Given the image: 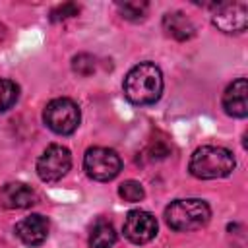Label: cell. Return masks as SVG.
<instances>
[{
    "label": "cell",
    "instance_id": "cell-1",
    "mask_svg": "<svg viewBox=\"0 0 248 248\" xmlns=\"http://www.w3.org/2000/svg\"><path fill=\"white\" fill-rule=\"evenodd\" d=\"M163 93V74L159 66L141 62L134 66L124 78V95L134 105H151Z\"/></svg>",
    "mask_w": 248,
    "mask_h": 248
},
{
    "label": "cell",
    "instance_id": "cell-2",
    "mask_svg": "<svg viewBox=\"0 0 248 248\" xmlns=\"http://www.w3.org/2000/svg\"><path fill=\"white\" fill-rule=\"evenodd\" d=\"M236 167L234 155L219 145H202L198 147L188 163V170L192 176L202 180H213L229 176Z\"/></svg>",
    "mask_w": 248,
    "mask_h": 248
},
{
    "label": "cell",
    "instance_id": "cell-3",
    "mask_svg": "<svg viewBox=\"0 0 248 248\" xmlns=\"http://www.w3.org/2000/svg\"><path fill=\"white\" fill-rule=\"evenodd\" d=\"M211 217L209 205L203 200L198 198H186V200H174L165 209L167 225L174 231H198L207 225Z\"/></svg>",
    "mask_w": 248,
    "mask_h": 248
},
{
    "label": "cell",
    "instance_id": "cell-4",
    "mask_svg": "<svg viewBox=\"0 0 248 248\" xmlns=\"http://www.w3.org/2000/svg\"><path fill=\"white\" fill-rule=\"evenodd\" d=\"M43 120H45V124H46L54 134L66 136V134H72V132L79 126L81 112H79V107H78L72 99L60 97V99H52V101L45 107Z\"/></svg>",
    "mask_w": 248,
    "mask_h": 248
},
{
    "label": "cell",
    "instance_id": "cell-5",
    "mask_svg": "<svg viewBox=\"0 0 248 248\" xmlns=\"http://www.w3.org/2000/svg\"><path fill=\"white\" fill-rule=\"evenodd\" d=\"M83 169H85L89 178L99 180V182H107V180H112L120 172L122 161L114 149L89 147L85 151V157H83Z\"/></svg>",
    "mask_w": 248,
    "mask_h": 248
},
{
    "label": "cell",
    "instance_id": "cell-6",
    "mask_svg": "<svg viewBox=\"0 0 248 248\" xmlns=\"http://www.w3.org/2000/svg\"><path fill=\"white\" fill-rule=\"evenodd\" d=\"M70 165H72L70 151L66 147L54 143V145H48L43 151V155L39 157V161H37V174L45 182H56V180H60L70 170Z\"/></svg>",
    "mask_w": 248,
    "mask_h": 248
},
{
    "label": "cell",
    "instance_id": "cell-7",
    "mask_svg": "<svg viewBox=\"0 0 248 248\" xmlns=\"http://www.w3.org/2000/svg\"><path fill=\"white\" fill-rule=\"evenodd\" d=\"M213 25L223 33H242L248 25V6L244 2L217 4L213 14Z\"/></svg>",
    "mask_w": 248,
    "mask_h": 248
},
{
    "label": "cell",
    "instance_id": "cell-8",
    "mask_svg": "<svg viewBox=\"0 0 248 248\" xmlns=\"http://www.w3.org/2000/svg\"><path fill=\"white\" fill-rule=\"evenodd\" d=\"M157 234V219L143 209H132L124 219V236L134 244H145Z\"/></svg>",
    "mask_w": 248,
    "mask_h": 248
},
{
    "label": "cell",
    "instance_id": "cell-9",
    "mask_svg": "<svg viewBox=\"0 0 248 248\" xmlns=\"http://www.w3.org/2000/svg\"><path fill=\"white\" fill-rule=\"evenodd\" d=\"M16 236L27 244V246H39L46 240L48 236V219L39 215V213H33V215H27L23 217L17 225H16Z\"/></svg>",
    "mask_w": 248,
    "mask_h": 248
},
{
    "label": "cell",
    "instance_id": "cell-10",
    "mask_svg": "<svg viewBox=\"0 0 248 248\" xmlns=\"http://www.w3.org/2000/svg\"><path fill=\"white\" fill-rule=\"evenodd\" d=\"M223 108L229 116L244 118L248 114V81L244 78L234 79L223 93Z\"/></svg>",
    "mask_w": 248,
    "mask_h": 248
},
{
    "label": "cell",
    "instance_id": "cell-11",
    "mask_svg": "<svg viewBox=\"0 0 248 248\" xmlns=\"http://www.w3.org/2000/svg\"><path fill=\"white\" fill-rule=\"evenodd\" d=\"M0 202L8 209H27L37 203V194L23 182H8L0 190Z\"/></svg>",
    "mask_w": 248,
    "mask_h": 248
},
{
    "label": "cell",
    "instance_id": "cell-12",
    "mask_svg": "<svg viewBox=\"0 0 248 248\" xmlns=\"http://www.w3.org/2000/svg\"><path fill=\"white\" fill-rule=\"evenodd\" d=\"M163 29L169 37L176 41H188L196 35V27L190 17H186L182 12H169L163 16Z\"/></svg>",
    "mask_w": 248,
    "mask_h": 248
},
{
    "label": "cell",
    "instance_id": "cell-13",
    "mask_svg": "<svg viewBox=\"0 0 248 248\" xmlns=\"http://www.w3.org/2000/svg\"><path fill=\"white\" fill-rule=\"evenodd\" d=\"M114 242H116V231H114V227L108 221L99 219L93 225V229H91L89 246L91 248H110Z\"/></svg>",
    "mask_w": 248,
    "mask_h": 248
},
{
    "label": "cell",
    "instance_id": "cell-14",
    "mask_svg": "<svg viewBox=\"0 0 248 248\" xmlns=\"http://www.w3.org/2000/svg\"><path fill=\"white\" fill-rule=\"evenodd\" d=\"M19 97V87L12 79L0 78V112L12 108Z\"/></svg>",
    "mask_w": 248,
    "mask_h": 248
},
{
    "label": "cell",
    "instance_id": "cell-15",
    "mask_svg": "<svg viewBox=\"0 0 248 248\" xmlns=\"http://www.w3.org/2000/svg\"><path fill=\"white\" fill-rule=\"evenodd\" d=\"M118 12L122 14V17L130 19V21H140L145 17L147 14V2H120L116 4Z\"/></svg>",
    "mask_w": 248,
    "mask_h": 248
},
{
    "label": "cell",
    "instance_id": "cell-16",
    "mask_svg": "<svg viewBox=\"0 0 248 248\" xmlns=\"http://www.w3.org/2000/svg\"><path fill=\"white\" fill-rule=\"evenodd\" d=\"M72 68H74L76 74L87 78V76H91V74L95 72V68H97V60H95L91 54L81 52V54L74 56V60H72Z\"/></svg>",
    "mask_w": 248,
    "mask_h": 248
},
{
    "label": "cell",
    "instance_id": "cell-17",
    "mask_svg": "<svg viewBox=\"0 0 248 248\" xmlns=\"http://www.w3.org/2000/svg\"><path fill=\"white\" fill-rule=\"evenodd\" d=\"M118 196H120L124 202H140V200H143L145 192H143V186H141L140 182H136V180H126V182L120 184Z\"/></svg>",
    "mask_w": 248,
    "mask_h": 248
},
{
    "label": "cell",
    "instance_id": "cell-18",
    "mask_svg": "<svg viewBox=\"0 0 248 248\" xmlns=\"http://www.w3.org/2000/svg\"><path fill=\"white\" fill-rule=\"evenodd\" d=\"M79 14V6L78 4H72V2H66L62 6H56L52 12H50V21H62V19H68V17H74Z\"/></svg>",
    "mask_w": 248,
    "mask_h": 248
}]
</instances>
